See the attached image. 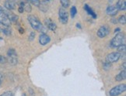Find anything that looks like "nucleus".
<instances>
[{"instance_id":"19","label":"nucleus","mask_w":126,"mask_h":96,"mask_svg":"<svg viewBox=\"0 0 126 96\" xmlns=\"http://www.w3.org/2000/svg\"><path fill=\"white\" fill-rule=\"evenodd\" d=\"M77 13V10H76V6H72L71 8V10H70V15L72 18H74Z\"/></svg>"},{"instance_id":"16","label":"nucleus","mask_w":126,"mask_h":96,"mask_svg":"<svg viewBox=\"0 0 126 96\" xmlns=\"http://www.w3.org/2000/svg\"><path fill=\"white\" fill-rule=\"evenodd\" d=\"M23 9L24 10L27 12H31V10H32V7H31V5L29 3V2H27V3H24V6H23Z\"/></svg>"},{"instance_id":"9","label":"nucleus","mask_w":126,"mask_h":96,"mask_svg":"<svg viewBox=\"0 0 126 96\" xmlns=\"http://www.w3.org/2000/svg\"><path fill=\"white\" fill-rule=\"evenodd\" d=\"M51 41V38L50 36L45 34V33H41L39 36V43L42 46H45L47 44H49Z\"/></svg>"},{"instance_id":"13","label":"nucleus","mask_w":126,"mask_h":96,"mask_svg":"<svg viewBox=\"0 0 126 96\" xmlns=\"http://www.w3.org/2000/svg\"><path fill=\"white\" fill-rule=\"evenodd\" d=\"M126 0H118L117 3H116V8L118 9V10H121V11H124L126 9Z\"/></svg>"},{"instance_id":"23","label":"nucleus","mask_w":126,"mask_h":96,"mask_svg":"<svg viewBox=\"0 0 126 96\" xmlns=\"http://www.w3.org/2000/svg\"><path fill=\"white\" fill-rule=\"evenodd\" d=\"M9 26H6V28H5L2 30V32L4 33H6V35H9V34H11V30H9V29H8Z\"/></svg>"},{"instance_id":"11","label":"nucleus","mask_w":126,"mask_h":96,"mask_svg":"<svg viewBox=\"0 0 126 96\" xmlns=\"http://www.w3.org/2000/svg\"><path fill=\"white\" fill-rule=\"evenodd\" d=\"M45 23V25L47 27V29H49L50 30L55 31L56 30V28H57L56 24L54 22H52V20H51V19H46Z\"/></svg>"},{"instance_id":"15","label":"nucleus","mask_w":126,"mask_h":96,"mask_svg":"<svg viewBox=\"0 0 126 96\" xmlns=\"http://www.w3.org/2000/svg\"><path fill=\"white\" fill-rule=\"evenodd\" d=\"M84 9L87 12V13H88L89 15H90L94 19H95V18L96 17L95 12L93 11V9H92L88 6V5H85V6H84Z\"/></svg>"},{"instance_id":"3","label":"nucleus","mask_w":126,"mask_h":96,"mask_svg":"<svg viewBox=\"0 0 126 96\" xmlns=\"http://www.w3.org/2000/svg\"><path fill=\"white\" fill-rule=\"evenodd\" d=\"M126 90V84H121L118 85L114 86L112 88L109 92V95L110 96H119L124 93Z\"/></svg>"},{"instance_id":"17","label":"nucleus","mask_w":126,"mask_h":96,"mask_svg":"<svg viewBox=\"0 0 126 96\" xmlns=\"http://www.w3.org/2000/svg\"><path fill=\"white\" fill-rule=\"evenodd\" d=\"M60 2L62 4V6L63 8H67L69 6L70 2L69 0H60Z\"/></svg>"},{"instance_id":"32","label":"nucleus","mask_w":126,"mask_h":96,"mask_svg":"<svg viewBox=\"0 0 126 96\" xmlns=\"http://www.w3.org/2000/svg\"><path fill=\"white\" fill-rule=\"evenodd\" d=\"M22 96H26V95H24V94H23V95Z\"/></svg>"},{"instance_id":"25","label":"nucleus","mask_w":126,"mask_h":96,"mask_svg":"<svg viewBox=\"0 0 126 96\" xmlns=\"http://www.w3.org/2000/svg\"><path fill=\"white\" fill-rule=\"evenodd\" d=\"M34 37H35V33L34 32H31L30 36H29V40H31V41L33 40V39H34Z\"/></svg>"},{"instance_id":"21","label":"nucleus","mask_w":126,"mask_h":96,"mask_svg":"<svg viewBox=\"0 0 126 96\" xmlns=\"http://www.w3.org/2000/svg\"><path fill=\"white\" fill-rule=\"evenodd\" d=\"M118 50V52H123V53H125V44H122L120 45L119 47H117Z\"/></svg>"},{"instance_id":"2","label":"nucleus","mask_w":126,"mask_h":96,"mask_svg":"<svg viewBox=\"0 0 126 96\" xmlns=\"http://www.w3.org/2000/svg\"><path fill=\"white\" fill-rule=\"evenodd\" d=\"M125 42V35L122 33H118L116 34L114 37H113V39L110 41V46L111 47L116 48L119 47L120 45L124 44Z\"/></svg>"},{"instance_id":"31","label":"nucleus","mask_w":126,"mask_h":96,"mask_svg":"<svg viewBox=\"0 0 126 96\" xmlns=\"http://www.w3.org/2000/svg\"><path fill=\"white\" fill-rule=\"evenodd\" d=\"M20 33H24V31H23V29H21V28L20 29Z\"/></svg>"},{"instance_id":"4","label":"nucleus","mask_w":126,"mask_h":96,"mask_svg":"<svg viewBox=\"0 0 126 96\" xmlns=\"http://www.w3.org/2000/svg\"><path fill=\"white\" fill-rule=\"evenodd\" d=\"M59 21L62 24H66L69 21V12H68L65 8H60L59 10Z\"/></svg>"},{"instance_id":"6","label":"nucleus","mask_w":126,"mask_h":96,"mask_svg":"<svg viewBox=\"0 0 126 96\" xmlns=\"http://www.w3.org/2000/svg\"><path fill=\"white\" fill-rule=\"evenodd\" d=\"M7 56L9 58V61L12 65H16L18 62L17 60V54L16 52L14 49H9L7 52Z\"/></svg>"},{"instance_id":"8","label":"nucleus","mask_w":126,"mask_h":96,"mask_svg":"<svg viewBox=\"0 0 126 96\" xmlns=\"http://www.w3.org/2000/svg\"><path fill=\"white\" fill-rule=\"evenodd\" d=\"M0 24L4 26H9L11 25V22L9 20V17L5 12H0Z\"/></svg>"},{"instance_id":"1","label":"nucleus","mask_w":126,"mask_h":96,"mask_svg":"<svg viewBox=\"0 0 126 96\" xmlns=\"http://www.w3.org/2000/svg\"><path fill=\"white\" fill-rule=\"evenodd\" d=\"M27 20L30 23L31 27L34 30L39 31V32H45V29L44 27L43 24L41 23V22L38 20V19L33 15H29L27 16Z\"/></svg>"},{"instance_id":"18","label":"nucleus","mask_w":126,"mask_h":96,"mask_svg":"<svg viewBox=\"0 0 126 96\" xmlns=\"http://www.w3.org/2000/svg\"><path fill=\"white\" fill-rule=\"evenodd\" d=\"M118 22L122 24V25H125L126 23V17L125 15H122V16H120L119 18H118Z\"/></svg>"},{"instance_id":"27","label":"nucleus","mask_w":126,"mask_h":96,"mask_svg":"<svg viewBox=\"0 0 126 96\" xmlns=\"http://www.w3.org/2000/svg\"><path fill=\"white\" fill-rule=\"evenodd\" d=\"M18 11H19V12L23 13V11H24V9H23V7H21V6H20V7H19V9H18Z\"/></svg>"},{"instance_id":"29","label":"nucleus","mask_w":126,"mask_h":96,"mask_svg":"<svg viewBox=\"0 0 126 96\" xmlns=\"http://www.w3.org/2000/svg\"><path fill=\"white\" fill-rule=\"evenodd\" d=\"M121 30H120V28H117V29H115V30H114V33H119V31H120Z\"/></svg>"},{"instance_id":"33","label":"nucleus","mask_w":126,"mask_h":96,"mask_svg":"<svg viewBox=\"0 0 126 96\" xmlns=\"http://www.w3.org/2000/svg\"><path fill=\"white\" fill-rule=\"evenodd\" d=\"M110 1H113V0H110Z\"/></svg>"},{"instance_id":"14","label":"nucleus","mask_w":126,"mask_h":96,"mask_svg":"<svg viewBox=\"0 0 126 96\" xmlns=\"http://www.w3.org/2000/svg\"><path fill=\"white\" fill-rule=\"evenodd\" d=\"M125 78H126V71L125 69V70H122L117 76L115 77V80L117 81H124L125 79Z\"/></svg>"},{"instance_id":"28","label":"nucleus","mask_w":126,"mask_h":96,"mask_svg":"<svg viewBox=\"0 0 126 96\" xmlns=\"http://www.w3.org/2000/svg\"><path fill=\"white\" fill-rule=\"evenodd\" d=\"M2 79H3V75H2V73H0V84L2 83Z\"/></svg>"},{"instance_id":"5","label":"nucleus","mask_w":126,"mask_h":96,"mask_svg":"<svg viewBox=\"0 0 126 96\" xmlns=\"http://www.w3.org/2000/svg\"><path fill=\"white\" fill-rule=\"evenodd\" d=\"M121 58V54L120 52H112L110 54H108L106 57V61L108 63H115V62L118 61V60Z\"/></svg>"},{"instance_id":"26","label":"nucleus","mask_w":126,"mask_h":96,"mask_svg":"<svg viewBox=\"0 0 126 96\" xmlns=\"http://www.w3.org/2000/svg\"><path fill=\"white\" fill-rule=\"evenodd\" d=\"M0 96H13V95L11 92H6L3 94H2Z\"/></svg>"},{"instance_id":"20","label":"nucleus","mask_w":126,"mask_h":96,"mask_svg":"<svg viewBox=\"0 0 126 96\" xmlns=\"http://www.w3.org/2000/svg\"><path fill=\"white\" fill-rule=\"evenodd\" d=\"M28 1L31 2L33 5H34L35 6H40V5H41L39 0H28Z\"/></svg>"},{"instance_id":"7","label":"nucleus","mask_w":126,"mask_h":96,"mask_svg":"<svg viewBox=\"0 0 126 96\" xmlns=\"http://www.w3.org/2000/svg\"><path fill=\"white\" fill-rule=\"evenodd\" d=\"M110 29L108 25H103L99 28V30L96 32V35L100 38H104L110 33Z\"/></svg>"},{"instance_id":"22","label":"nucleus","mask_w":126,"mask_h":96,"mask_svg":"<svg viewBox=\"0 0 126 96\" xmlns=\"http://www.w3.org/2000/svg\"><path fill=\"white\" fill-rule=\"evenodd\" d=\"M7 62V59L6 57H5L2 55H0V64H5Z\"/></svg>"},{"instance_id":"12","label":"nucleus","mask_w":126,"mask_h":96,"mask_svg":"<svg viewBox=\"0 0 126 96\" xmlns=\"http://www.w3.org/2000/svg\"><path fill=\"white\" fill-rule=\"evenodd\" d=\"M4 6L8 10H13L16 8V4L12 0H6L4 3Z\"/></svg>"},{"instance_id":"30","label":"nucleus","mask_w":126,"mask_h":96,"mask_svg":"<svg viewBox=\"0 0 126 96\" xmlns=\"http://www.w3.org/2000/svg\"><path fill=\"white\" fill-rule=\"evenodd\" d=\"M4 11V9L2 7V6H0V12H3Z\"/></svg>"},{"instance_id":"24","label":"nucleus","mask_w":126,"mask_h":96,"mask_svg":"<svg viewBox=\"0 0 126 96\" xmlns=\"http://www.w3.org/2000/svg\"><path fill=\"white\" fill-rule=\"evenodd\" d=\"M110 68V63H108V62H105L104 63V68L105 69V70H108V69H109Z\"/></svg>"},{"instance_id":"10","label":"nucleus","mask_w":126,"mask_h":96,"mask_svg":"<svg viewBox=\"0 0 126 96\" xmlns=\"http://www.w3.org/2000/svg\"><path fill=\"white\" fill-rule=\"evenodd\" d=\"M118 12V9L116 8V6H108V8H107V9H106L107 14L109 16H114L115 15H117Z\"/></svg>"}]
</instances>
